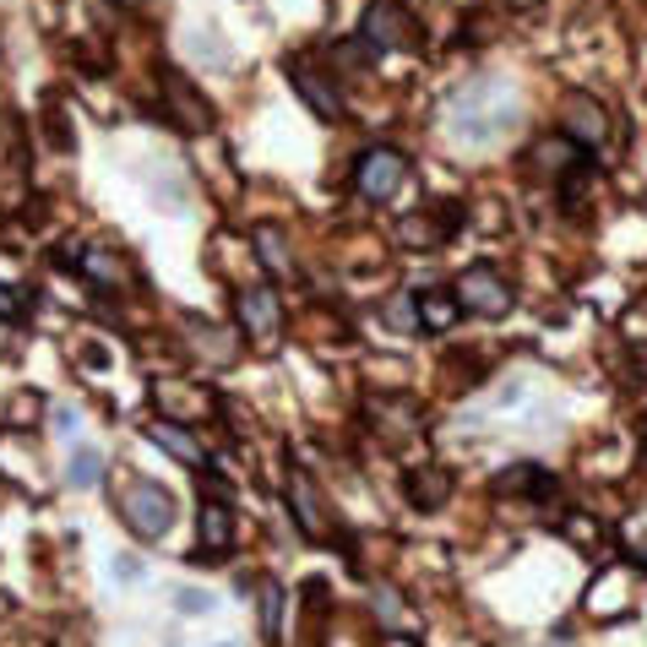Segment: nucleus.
Segmentation results:
<instances>
[{"label": "nucleus", "instance_id": "nucleus-1", "mask_svg": "<svg viewBox=\"0 0 647 647\" xmlns=\"http://www.w3.org/2000/svg\"><path fill=\"white\" fill-rule=\"evenodd\" d=\"M359 39H365L376 55H392V50L419 55V50H425L419 17H414L403 0H371V6H365V17H359Z\"/></svg>", "mask_w": 647, "mask_h": 647}, {"label": "nucleus", "instance_id": "nucleus-2", "mask_svg": "<svg viewBox=\"0 0 647 647\" xmlns=\"http://www.w3.org/2000/svg\"><path fill=\"white\" fill-rule=\"evenodd\" d=\"M121 518L142 544H153V539H164L175 528V495L158 479H136L126 490V501H121Z\"/></svg>", "mask_w": 647, "mask_h": 647}, {"label": "nucleus", "instance_id": "nucleus-3", "mask_svg": "<svg viewBox=\"0 0 647 647\" xmlns=\"http://www.w3.org/2000/svg\"><path fill=\"white\" fill-rule=\"evenodd\" d=\"M452 289H457V300H462V311H468V316H484V322L512 316V289H507V278H501L490 261L462 267V278H457Z\"/></svg>", "mask_w": 647, "mask_h": 647}, {"label": "nucleus", "instance_id": "nucleus-4", "mask_svg": "<svg viewBox=\"0 0 647 647\" xmlns=\"http://www.w3.org/2000/svg\"><path fill=\"white\" fill-rule=\"evenodd\" d=\"M408 180H414V164H408V153H397V147H371V153H359V164H354V186H359L365 201H392Z\"/></svg>", "mask_w": 647, "mask_h": 647}, {"label": "nucleus", "instance_id": "nucleus-5", "mask_svg": "<svg viewBox=\"0 0 647 647\" xmlns=\"http://www.w3.org/2000/svg\"><path fill=\"white\" fill-rule=\"evenodd\" d=\"M164 76V115H169V126L191 131V136H207V131L218 126V109H212V98L196 87V82H186L180 71H158Z\"/></svg>", "mask_w": 647, "mask_h": 647}, {"label": "nucleus", "instance_id": "nucleus-6", "mask_svg": "<svg viewBox=\"0 0 647 647\" xmlns=\"http://www.w3.org/2000/svg\"><path fill=\"white\" fill-rule=\"evenodd\" d=\"M462 223H468L462 201H430L425 212H408V218L397 223V240H403L408 251H436V246H447L452 234H462Z\"/></svg>", "mask_w": 647, "mask_h": 647}, {"label": "nucleus", "instance_id": "nucleus-7", "mask_svg": "<svg viewBox=\"0 0 647 647\" xmlns=\"http://www.w3.org/2000/svg\"><path fill=\"white\" fill-rule=\"evenodd\" d=\"M289 82H294L300 104H305V109H316V121H326V126H337V121H343V93L332 87V76H326L322 65H311L305 55H294V61H289Z\"/></svg>", "mask_w": 647, "mask_h": 647}, {"label": "nucleus", "instance_id": "nucleus-8", "mask_svg": "<svg viewBox=\"0 0 647 647\" xmlns=\"http://www.w3.org/2000/svg\"><path fill=\"white\" fill-rule=\"evenodd\" d=\"M289 512H294V528H300L305 539H337V522H332L322 490L311 484L305 468H289Z\"/></svg>", "mask_w": 647, "mask_h": 647}, {"label": "nucleus", "instance_id": "nucleus-9", "mask_svg": "<svg viewBox=\"0 0 647 647\" xmlns=\"http://www.w3.org/2000/svg\"><path fill=\"white\" fill-rule=\"evenodd\" d=\"M365 419H371V430L387 436V441L419 436V403L403 397V392H371V397H365Z\"/></svg>", "mask_w": 647, "mask_h": 647}, {"label": "nucleus", "instance_id": "nucleus-10", "mask_svg": "<svg viewBox=\"0 0 647 647\" xmlns=\"http://www.w3.org/2000/svg\"><path fill=\"white\" fill-rule=\"evenodd\" d=\"M561 131H566L577 147H604V142H609V109H604L593 93H566V104H561Z\"/></svg>", "mask_w": 647, "mask_h": 647}, {"label": "nucleus", "instance_id": "nucleus-11", "mask_svg": "<svg viewBox=\"0 0 647 647\" xmlns=\"http://www.w3.org/2000/svg\"><path fill=\"white\" fill-rule=\"evenodd\" d=\"M234 316H240V326H246L251 343H272L278 326H283V305H278V294H272L267 283H251V289L234 294Z\"/></svg>", "mask_w": 647, "mask_h": 647}, {"label": "nucleus", "instance_id": "nucleus-12", "mask_svg": "<svg viewBox=\"0 0 647 647\" xmlns=\"http://www.w3.org/2000/svg\"><path fill=\"white\" fill-rule=\"evenodd\" d=\"M587 153L566 136V131H550V136H533L528 142V153H522V164L533 169V175H550V180H561V175H572L577 164H583Z\"/></svg>", "mask_w": 647, "mask_h": 647}, {"label": "nucleus", "instance_id": "nucleus-13", "mask_svg": "<svg viewBox=\"0 0 647 647\" xmlns=\"http://www.w3.org/2000/svg\"><path fill=\"white\" fill-rule=\"evenodd\" d=\"M234 544V507L207 495L201 501V518H196V561H223Z\"/></svg>", "mask_w": 647, "mask_h": 647}, {"label": "nucleus", "instance_id": "nucleus-14", "mask_svg": "<svg viewBox=\"0 0 647 647\" xmlns=\"http://www.w3.org/2000/svg\"><path fill=\"white\" fill-rule=\"evenodd\" d=\"M452 468H441V462H419L403 473V495L414 501V512H441L452 501Z\"/></svg>", "mask_w": 647, "mask_h": 647}, {"label": "nucleus", "instance_id": "nucleus-15", "mask_svg": "<svg viewBox=\"0 0 647 647\" xmlns=\"http://www.w3.org/2000/svg\"><path fill=\"white\" fill-rule=\"evenodd\" d=\"M490 495H501V501H512V495H522V501H550L555 495V479L539 462H512V468H501L490 479Z\"/></svg>", "mask_w": 647, "mask_h": 647}, {"label": "nucleus", "instance_id": "nucleus-16", "mask_svg": "<svg viewBox=\"0 0 647 647\" xmlns=\"http://www.w3.org/2000/svg\"><path fill=\"white\" fill-rule=\"evenodd\" d=\"M414 305H419V326L425 332H452L468 311H462V300H457V289H447V283H430V289H419L414 294Z\"/></svg>", "mask_w": 647, "mask_h": 647}, {"label": "nucleus", "instance_id": "nucleus-17", "mask_svg": "<svg viewBox=\"0 0 647 647\" xmlns=\"http://www.w3.org/2000/svg\"><path fill=\"white\" fill-rule=\"evenodd\" d=\"M76 272H82V278H93L98 289H115V294H121V289H131L126 257H121V251H104V246L82 251V257H76Z\"/></svg>", "mask_w": 647, "mask_h": 647}, {"label": "nucleus", "instance_id": "nucleus-18", "mask_svg": "<svg viewBox=\"0 0 647 647\" xmlns=\"http://www.w3.org/2000/svg\"><path fill=\"white\" fill-rule=\"evenodd\" d=\"M147 436H153V441H158L169 457H180V462H191V468H201V473H207V462H212V457H207V447L196 441L191 430H180L175 419H153V425H147Z\"/></svg>", "mask_w": 647, "mask_h": 647}, {"label": "nucleus", "instance_id": "nucleus-19", "mask_svg": "<svg viewBox=\"0 0 647 647\" xmlns=\"http://www.w3.org/2000/svg\"><path fill=\"white\" fill-rule=\"evenodd\" d=\"M186 332H191V348L201 354V359H212V365H229L240 348H234V337L223 332V326L201 322V316H186Z\"/></svg>", "mask_w": 647, "mask_h": 647}, {"label": "nucleus", "instance_id": "nucleus-20", "mask_svg": "<svg viewBox=\"0 0 647 647\" xmlns=\"http://www.w3.org/2000/svg\"><path fill=\"white\" fill-rule=\"evenodd\" d=\"M251 246H257V261L272 272V278H289L294 272V257H289V240H283V229H272V223H257L251 229Z\"/></svg>", "mask_w": 647, "mask_h": 647}, {"label": "nucleus", "instance_id": "nucleus-21", "mask_svg": "<svg viewBox=\"0 0 647 647\" xmlns=\"http://www.w3.org/2000/svg\"><path fill=\"white\" fill-rule=\"evenodd\" d=\"M98 479H104V457H98V447H76L71 462H65V484H71V490H93Z\"/></svg>", "mask_w": 647, "mask_h": 647}, {"label": "nucleus", "instance_id": "nucleus-22", "mask_svg": "<svg viewBox=\"0 0 647 647\" xmlns=\"http://www.w3.org/2000/svg\"><path fill=\"white\" fill-rule=\"evenodd\" d=\"M332 61L343 65L348 76H359V71H371V65L382 61V55H376V50H371V44L354 33V39H337V44H332Z\"/></svg>", "mask_w": 647, "mask_h": 647}, {"label": "nucleus", "instance_id": "nucleus-23", "mask_svg": "<svg viewBox=\"0 0 647 647\" xmlns=\"http://www.w3.org/2000/svg\"><path fill=\"white\" fill-rule=\"evenodd\" d=\"M257 626H261V637H267V643H278V632H283V587H278V583L261 587Z\"/></svg>", "mask_w": 647, "mask_h": 647}, {"label": "nucleus", "instance_id": "nucleus-24", "mask_svg": "<svg viewBox=\"0 0 647 647\" xmlns=\"http://www.w3.org/2000/svg\"><path fill=\"white\" fill-rule=\"evenodd\" d=\"M44 136H50V147H61V153L76 147V131H71V115H65L61 98H44Z\"/></svg>", "mask_w": 647, "mask_h": 647}, {"label": "nucleus", "instance_id": "nucleus-25", "mask_svg": "<svg viewBox=\"0 0 647 647\" xmlns=\"http://www.w3.org/2000/svg\"><path fill=\"white\" fill-rule=\"evenodd\" d=\"M371 609L382 615V626H387V632H403V626H414L408 604H403V598H397L392 587H376V593H371Z\"/></svg>", "mask_w": 647, "mask_h": 647}, {"label": "nucleus", "instance_id": "nucleus-26", "mask_svg": "<svg viewBox=\"0 0 647 647\" xmlns=\"http://www.w3.org/2000/svg\"><path fill=\"white\" fill-rule=\"evenodd\" d=\"M169 604H175V615H212V593H207V587H175V593H169Z\"/></svg>", "mask_w": 647, "mask_h": 647}, {"label": "nucleus", "instance_id": "nucleus-27", "mask_svg": "<svg viewBox=\"0 0 647 647\" xmlns=\"http://www.w3.org/2000/svg\"><path fill=\"white\" fill-rule=\"evenodd\" d=\"M620 332H626L632 343H643V348H647V300H637V305L620 316Z\"/></svg>", "mask_w": 647, "mask_h": 647}, {"label": "nucleus", "instance_id": "nucleus-28", "mask_svg": "<svg viewBox=\"0 0 647 647\" xmlns=\"http://www.w3.org/2000/svg\"><path fill=\"white\" fill-rule=\"evenodd\" d=\"M115 583H142V561L136 555H115Z\"/></svg>", "mask_w": 647, "mask_h": 647}, {"label": "nucleus", "instance_id": "nucleus-29", "mask_svg": "<svg viewBox=\"0 0 647 647\" xmlns=\"http://www.w3.org/2000/svg\"><path fill=\"white\" fill-rule=\"evenodd\" d=\"M17 316H22V294L0 283V322H17Z\"/></svg>", "mask_w": 647, "mask_h": 647}, {"label": "nucleus", "instance_id": "nucleus-30", "mask_svg": "<svg viewBox=\"0 0 647 647\" xmlns=\"http://www.w3.org/2000/svg\"><path fill=\"white\" fill-rule=\"evenodd\" d=\"M50 425H55L61 436H76V408H55V414H50Z\"/></svg>", "mask_w": 647, "mask_h": 647}, {"label": "nucleus", "instance_id": "nucleus-31", "mask_svg": "<svg viewBox=\"0 0 647 647\" xmlns=\"http://www.w3.org/2000/svg\"><path fill=\"white\" fill-rule=\"evenodd\" d=\"M0 354H11V343H6V332H0Z\"/></svg>", "mask_w": 647, "mask_h": 647}, {"label": "nucleus", "instance_id": "nucleus-32", "mask_svg": "<svg viewBox=\"0 0 647 647\" xmlns=\"http://www.w3.org/2000/svg\"><path fill=\"white\" fill-rule=\"evenodd\" d=\"M218 647H234V643H218Z\"/></svg>", "mask_w": 647, "mask_h": 647}]
</instances>
